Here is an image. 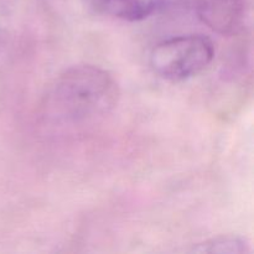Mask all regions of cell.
Returning a JSON list of instances; mask_svg holds the SVG:
<instances>
[{
	"label": "cell",
	"instance_id": "4",
	"mask_svg": "<svg viewBox=\"0 0 254 254\" xmlns=\"http://www.w3.org/2000/svg\"><path fill=\"white\" fill-rule=\"evenodd\" d=\"M169 0H93L97 9L117 19L140 21L163 9Z\"/></svg>",
	"mask_w": 254,
	"mask_h": 254
},
{
	"label": "cell",
	"instance_id": "5",
	"mask_svg": "<svg viewBox=\"0 0 254 254\" xmlns=\"http://www.w3.org/2000/svg\"><path fill=\"white\" fill-rule=\"evenodd\" d=\"M197 253H247L250 243L240 236H218L205 241L193 248Z\"/></svg>",
	"mask_w": 254,
	"mask_h": 254
},
{
	"label": "cell",
	"instance_id": "3",
	"mask_svg": "<svg viewBox=\"0 0 254 254\" xmlns=\"http://www.w3.org/2000/svg\"><path fill=\"white\" fill-rule=\"evenodd\" d=\"M198 19L220 35H235L247 17V0H195Z\"/></svg>",
	"mask_w": 254,
	"mask_h": 254
},
{
	"label": "cell",
	"instance_id": "1",
	"mask_svg": "<svg viewBox=\"0 0 254 254\" xmlns=\"http://www.w3.org/2000/svg\"><path fill=\"white\" fill-rule=\"evenodd\" d=\"M119 96L118 83L109 72L92 64H78L57 77L46 108L60 122L93 123L116 108Z\"/></svg>",
	"mask_w": 254,
	"mask_h": 254
},
{
	"label": "cell",
	"instance_id": "2",
	"mask_svg": "<svg viewBox=\"0 0 254 254\" xmlns=\"http://www.w3.org/2000/svg\"><path fill=\"white\" fill-rule=\"evenodd\" d=\"M215 56L213 42L203 35L171 37L154 47L150 56L153 69L171 82L185 81L202 72Z\"/></svg>",
	"mask_w": 254,
	"mask_h": 254
}]
</instances>
